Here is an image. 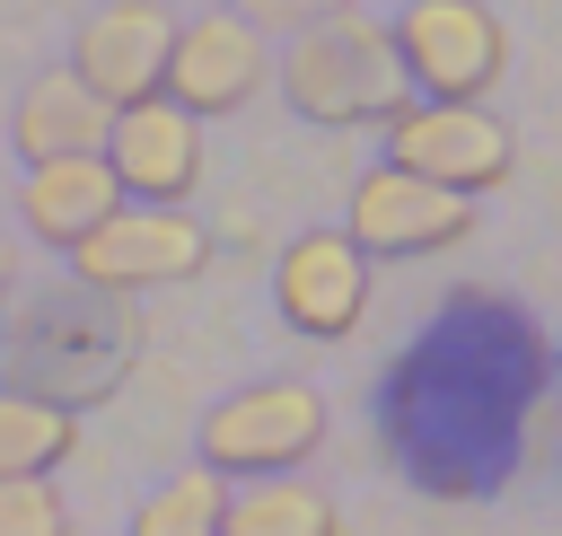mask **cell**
<instances>
[{"label": "cell", "mask_w": 562, "mask_h": 536, "mask_svg": "<svg viewBox=\"0 0 562 536\" xmlns=\"http://www.w3.org/2000/svg\"><path fill=\"white\" fill-rule=\"evenodd\" d=\"M140 351V325L114 290H44L35 308L9 299V325H0V387H26V395H53L70 413L105 404L123 387Z\"/></svg>", "instance_id": "obj_1"}, {"label": "cell", "mask_w": 562, "mask_h": 536, "mask_svg": "<svg viewBox=\"0 0 562 536\" xmlns=\"http://www.w3.org/2000/svg\"><path fill=\"white\" fill-rule=\"evenodd\" d=\"M272 79H281L290 114H307L325 132H369V123H386L413 97L404 53H395V26L386 18H360V9H334V18L299 26L272 53Z\"/></svg>", "instance_id": "obj_2"}, {"label": "cell", "mask_w": 562, "mask_h": 536, "mask_svg": "<svg viewBox=\"0 0 562 536\" xmlns=\"http://www.w3.org/2000/svg\"><path fill=\"white\" fill-rule=\"evenodd\" d=\"M70 272H79L88 290L140 299V290H167V281L211 272V228H202L184 202H140V193H123V202L70 246Z\"/></svg>", "instance_id": "obj_3"}, {"label": "cell", "mask_w": 562, "mask_h": 536, "mask_svg": "<svg viewBox=\"0 0 562 536\" xmlns=\"http://www.w3.org/2000/svg\"><path fill=\"white\" fill-rule=\"evenodd\" d=\"M378 132H386V158H404V167H422V176H439L457 193H492L518 167V132L483 97H422L413 88Z\"/></svg>", "instance_id": "obj_4"}, {"label": "cell", "mask_w": 562, "mask_h": 536, "mask_svg": "<svg viewBox=\"0 0 562 536\" xmlns=\"http://www.w3.org/2000/svg\"><path fill=\"white\" fill-rule=\"evenodd\" d=\"M325 448V395L299 378H255L202 413V466L220 474H299Z\"/></svg>", "instance_id": "obj_5"}, {"label": "cell", "mask_w": 562, "mask_h": 536, "mask_svg": "<svg viewBox=\"0 0 562 536\" xmlns=\"http://www.w3.org/2000/svg\"><path fill=\"white\" fill-rule=\"evenodd\" d=\"M342 228L369 246V264H386V255H448V246L474 237V193H457V185H439V176H422L404 158H378L351 185Z\"/></svg>", "instance_id": "obj_6"}, {"label": "cell", "mask_w": 562, "mask_h": 536, "mask_svg": "<svg viewBox=\"0 0 562 536\" xmlns=\"http://www.w3.org/2000/svg\"><path fill=\"white\" fill-rule=\"evenodd\" d=\"M395 53L422 97H492L509 70V26L492 18V0H404Z\"/></svg>", "instance_id": "obj_7"}, {"label": "cell", "mask_w": 562, "mask_h": 536, "mask_svg": "<svg viewBox=\"0 0 562 536\" xmlns=\"http://www.w3.org/2000/svg\"><path fill=\"white\" fill-rule=\"evenodd\" d=\"M272 79V44L255 18H237L228 0L202 9V18H176V44H167V97L184 114H237L246 97H263Z\"/></svg>", "instance_id": "obj_8"}, {"label": "cell", "mask_w": 562, "mask_h": 536, "mask_svg": "<svg viewBox=\"0 0 562 536\" xmlns=\"http://www.w3.org/2000/svg\"><path fill=\"white\" fill-rule=\"evenodd\" d=\"M272 308L307 343H342L369 316V246L351 228H299L272 264Z\"/></svg>", "instance_id": "obj_9"}, {"label": "cell", "mask_w": 562, "mask_h": 536, "mask_svg": "<svg viewBox=\"0 0 562 536\" xmlns=\"http://www.w3.org/2000/svg\"><path fill=\"white\" fill-rule=\"evenodd\" d=\"M167 44H176V9L167 0H105V9L79 18L70 70L105 105H132V97H158L167 88Z\"/></svg>", "instance_id": "obj_10"}, {"label": "cell", "mask_w": 562, "mask_h": 536, "mask_svg": "<svg viewBox=\"0 0 562 536\" xmlns=\"http://www.w3.org/2000/svg\"><path fill=\"white\" fill-rule=\"evenodd\" d=\"M105 167H114L123 193H140V202H193V185H202V114H184L167 88L114 105V123H105Z\"/></svg>", "instance_id": "obj_11"}, {"label": "cell", "mask_w": 562, "mask_h": 536, "mask_svg": "<svg viewBox=\"0 0 562 536\" xmlns=\"http://www.w3.org/2000/svg\"><path fill=\"white\" fill-rule=\"evenodd\" d=\"M123 202V176L105 167V149H61V158H26V185H18V220L35 246H79L105 211Z\"/></svg>", "instance_id": "obj_12"}, {"label": "cell", "mask_w": 562, "mask_h": 536, "mask_svg": "<svg viewBox=\"0 0 562 536\" xmlns=\"http://www.w3.org/2000/svg\"><path fill=\"white\" fill-rule=\"evenodd\" d=\"M105 123H114V105L61 62V70H35V88L18 97L9 141H18V158H61V149H105Z\"/></svg>", "instance_id": "obj_13"}, {"label": "cell", "mask_w": 562, "mask_h": 536, "mask_svg": "<svg viewBox=\"0 0 562 536\" xmlns=\"http://www.w3.org/2000/svg\"><path fill=\"white\" fill-rule=\"evenodd\" d=\"M342 510L316 492V483H290V474H246V492H228V527L220 536H334Z\"/></svg>", "instance_id": "obj_14"}, {"label": "cell", "mask_w": 562, "mask_h": 536, "mask_svg": "<svg viewBox=\"0 0 562 536\" xmlns=\"http://www.w3.org/2000/svg\"><path fill=\"white\" fill-rule=\"evenodd\" d=\"M79 448V413L26 387H0V474H53Z\"/></svg>", "instance_id": "obj_15"}, {"label": "cell", "mask_w": 562, "mask_h": 536, "mask_svg": "<svg viewBox=\"0 0 562 536\" xmlns=\"http://www.w3.org/2000/svg\"><path fill=\"white\" fill-rule=\"evenodd\" d=\"M132 527H140V536H220V527H228V474H220V466L167 474V483L132 510Z\"/></svg>", "instance_id": "obj_16"}, {"label": "cell", "mask_w": 562, "mask_h": 536, "mask_svg": "<svg viewBox=\"0 0 562 536\" xmlns=\"http://www.w3.org/2000/svg\"><path fill=\"white\" fill-rule=\"evenodd\" d=\"M70 501L53 474H0V536H61Z\"/></svg>", "instance_id": "obj_17"}, {"label": "cell", "mask_w": 562, "mask_h": 536, "mask_svg": "<svg viewBox=\"0 0 562 536\" xmlns=\"http://www.w3.org/2000/svg\"><path fill=\"white\" fill-rule=\"evenodd\" d=\"M237 18H255L263 35H299V26H316V18H334V9H351V0H228Z\"/></svg>", "instance_id": "obj_18"}, {"label": "cell", "mask_w": 562, "mask_h": 536, "mask_svg": "<svg viewBox=\"0 0 562 536\" xmlns=\"http://www.w3.org/2000/svg\"><path fill=\"white\" fill-rule=\"evenodd\" d=\"M9 299H18V246H9V228H0V316H9Z\"/></svg>", "instance_id": "obj_19"}]
</instances>
